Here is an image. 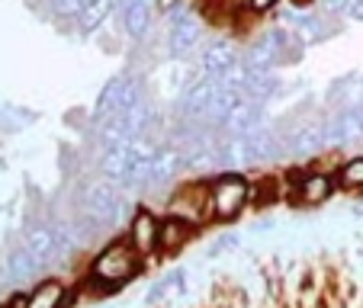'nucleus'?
<instances>
[{"label": "nucleus", "mask_w": 363, "mask_h": 308, "mask_svg": "<svg viewBox=\"0 0 363 308\" xmlns=\"http://www.w3.org/2000/svg\"><path fill=\"white\" fill-rule=\"evenodd\" d=\"M328 193H331V180L328 177H308L306 183H302V199H306L308 205L325 203Z\"/></svg>", "instance_id": "obj_5"}, {"label": "nucleus", "mask_w": 363, "mask_h": 308, "mask_svg": "<svg viewBox=\"0 0 363 308\" xmlns=\"http://www.w3.org/2000/svg\"><path fill=\"white\" fill-rule=\"evenodd\" d=\"M245 199H247V183L241 177H225L213 186V205L216 215H222V219H232L245 205Z\"/></svg>", "instance_id": "obj_2"}, {"label": "nucleus", "mask_w": 363, "mask_h": 308, "mask_svg": "<svg viewBox=\"0 0 363 308\" xmlns=\"http://www.w3.org/2000/svg\"><path fill=\"white\" fill-rule=\"evenodd\" d=\"M58 302H62V286L58 283H45L26 308H58Z\"/></svg>", "instance_id": "obj_6"}, {"label": "nucleus", "mask_w": 363, "mask_h": 308, "mask_svg": "<svg viewBox=\"0 0 363 308\" xmlns=\"http://www.w3.org/2000/svg\"><path fill=\"white\" fill-rule=\"evenodd\" d=\"M186 308H363V273L331 253L225 276Z\"/></svg>", "instance_id": "obj_1"}, {"label": "nucleus", "mask_w": 363, "mask_h": 308, "mask_svg": "<svg viewBox=\"0 0 363 308\" xmlns=\"http://www.w3.org/2000/svg\"><path fill=\"white\" fill-rule=\"evenodd\" d=\"M296 4H306V0H296Z\"/></svg>", "instance_id": "obj_10"}, {"label": "nucleus", "mask_w": 363, "mask_h": 308, "mask_svg": "<svg viewBox=\"0 0 363 308\" xmlns=\"http://www.w3.org/2000/svg\"><path fill=\"white\" fill-rule=\"evenodd\" d=\"M270 4H274V0H251V7H254V10H267Z\"/></svg>", "instance_id": "obj_9"}, {"label": "nucleus", "mask_w": 363, "mask_h": 308, "mask_svg": "<svg viewBox=\"0 0 363 308\" xmlns=\"http://www.w3.org/2000/svg\"><path fill=\"white\" fill-rule=\"evenodd\" d=\"M184 232H186V225H177V222H171V225H164V232H158V241L164 247H174L177 241H184Z\"/></svg>", "instance_id": "obj_8"}, {"label": "nucleus", "mask_w": 363, "mask_h": 308, "mask_svg": "<svg viewBox=\"0 0 363 308\" xmlns=\"http://www.w3.org/2000/svg\"><path fill=\"white\" fill-rule=\"evenodd\" d=\"M132 238H135L138 251H151V247H155V241H158V225H155V219H151L148 212H142L135 219V225H132Z\"/></svg>", "instance_id": "obj_4"}, {"label": "nucleus", "mask_w": 363, "mask_h": 308, "mask_svg": "<svg viewBox=\"0 0 363 308\" xmlns=\"http://www.w3.org/2000/svg\"><path fill=\"white\" fill-rule=\"evenodd\" d=\"M132 270H135V253H132L129 247H123V244L110 247V251H106L100 261L94 263V273L100 276V280H106V283L125 280Z\"/></svg>", "instance_id": "obj_3"}, {"label": "nucleus", "mask_w": 363, "mask_h": 308, "mask_svg": "<svg viewBox=\"0 0 363 308\" xmlns=\"http://www.w3.org/2000/svg\"><path fill=\"white\" fill-rule=\"evenodd\" d=\"M341 180H344L347 186H363V158L350 161V164L341 171Z\"/></svg>", "instance_id": "obj_7"}]
</instances>
